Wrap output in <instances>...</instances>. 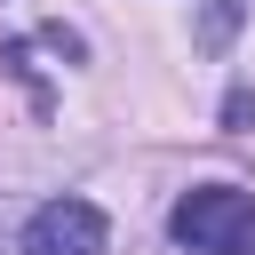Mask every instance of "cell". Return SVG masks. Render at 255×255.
<instances>
[{"instance_id": "cell-1", "label": "cell", "mask_w": 255, "mask_h": 255, "mask_svg": "<svg viewBox=\"0 0 255 255\" xmlns=\"http://www.w3.org/2000/svg\"><path fill=\"white\" fill-rule=\"evenodd\" d=\"M167 231H175V247H191V255H255V191L191 183V191L167 207Z\"/></svg>"}, {"instance_id": "cell-2", "label": "cell", "mask_w": 255, "mask_h": 255, "mask_svg": "<svg viewBox=\"0 0 255 255\" xmlns=\"http://www.w3.org/2000/svg\"><path fill=\"white\" fill-rule=\"evenodd\" d=\"M104 239H112V223L88 199H48L24 223V255H104Z\"/></svg>"}, {"instance_id": "cell-3", "label": "cell", "mask_w": 255, "mask_h": 255, "mask_svg": "<svg viewBox=\"0 0 255 255\" xmlns=\"http://www.w3.org/2000/svg\"><path fill=\"white\" fill-rule=\"evenodd\" d=\"M0 64H8L16 80H24V96H32V112H48V88H40V72H32V40H8V48H0Z\"/></svg>"}, {"instance_id": "cell-4", "label": "cell", "mask_w": 255, "mask_h": 255, "mask_svg": "<svg viewBox=\"0 0 255 255\" xmlns=\"http://www.w3.org/2000/svg\"><path fill=\"white\" fill-rule=\"evenodd\" d=\"M231 32H239V0H215V8H207V24H199V40H207V48H223Z\"/></svg>"}, {"instance_id": "cell-5", "label": "cell", "mask_w": 255, "mask_h": 255, "mask_svg": "<svg viewBox=\"0 0 255 255\" xmlns=\"http://www.w3.org/2000/svg\"><path fill=\"white\" fill-rule=\"evenodd\" d=\"M40 40H48V48L64 56V64H80V56H88V40H80L72 24H40Z\"/></svg>"}, {"instance_id": "cell-6", "label": "cell", "mask_w": 255, "mask_h": 255, "mask_svg": "<svg viewBox=\"0 0 255 255\" xmlns=\"http://www.w3.org/2000/svg\"><path fill=\"white\" fill-rule=\"evenodd\" d=\"M223 128H255V88H247V80L223 96Z\"/></svg>"}]
</instances>
